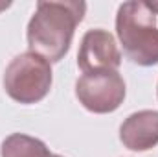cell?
I'll use <instances>...</instances> for the list:
<instances>
[{
	"label": "cell",
	"instance_id": "ba28073f",
	"mask_svg": "<svg viewBox=\"0 0 158 157\" xmlns=\"http://www.w3.org/2000/svg\"><path fill=\"white\" fill-rule=\"evenodd\" d=\"M145 6H147L155 15H158V2H145Z\"/></svg>",
	"mask_w": 158,
	"mask_h": 157
},
{
	"label": "cell",
	"instance_id": "3957f363",
	"mask_svg": "<svg viewBox=\"0 0 158 157\" xmlns=\"http://www.w3.org/2000/svg\"><path fill=\"white\" fill-rule=\"evenodd\" d=\"M52 63L39 54L24 52L11 59L4 72L6 94L22 105L44 100L52 89Z\"/></svg>",
	"mask_w": 158,
	"mask_h": 157
},
{
	"label": "cell",
	"instance_id": "52a82bcc",
	"mask_svg": "<svg viewBox=\"0 0 158 157\" xmlns=\"http://www.w3.org/2000/svg\"><path fill=\"white\" fill-rule=\"evenodd\" d=\"M0 157H63L50 152L46 142L26 133H11L0 144Z\"/></svg>",
	"mask_w": 158,
	"mask_h": 157
},
{
	"label": "cell",
	"instance_id": "277c9868",
	"mask_svg": "<svg viewBox=\"0 0 158 157\" xmlns=\"http://www.w3.org/2000/svg\"><path fill=\"white\" fill-rule=\"evenodd\" d=\"M125 94V81L118 70L88 72L76 81V96L79 104L96 115L114 113L123 104Z\"/></svg>",
	"mask_w": 158,
	"mask_h": 157
},
{
	"label": "cell",
	"instance_id": "5b68a950",
	"mask_svg": "<svg viewBox=\"0 0 158 157\" xmlns=\"http://www.w3.org/2000/svg\"><path fill=\"white\" fill-rule=\"evenodd\" d=\"M121 65V52L110 32L103 28L88 30L77 52V67L83 74L98 70H118Z\"/></svg>",
	"mask_w": 158,
	"mask_h": 157
},
{
	"label": "cell",
	"instance_id": "8992f818",
	"mask_svg": "<svg viewBox=\"0 0 158 157\" xmlns=\"http://www.w3.org/2000/svg\"><path fill=\"white\" fill-rule=\"evenodd\" d=\"M119 141L131 152H149L158 144V111L142 109L119 126Z\"/></svg>",
	"mask_w": 158,
	"mask_h": 157
},
{
	"label": "cell",
	"instance_id": "6da1fadb",
	"mask_svg": "<svg viewBox=\"0 0 158 157\" xmlns=\"http://www.w3.org/2000/svg\"><path fill=\"white\" fill-rule=\"evenodd\" d=\"M86 13V4L77 0H40L26 30L28 48L50 63L61 61L74 39L76 28Z\"/></svg>",
	"mask_w": 158,
	"mask_h": 157
},
{
	"label": "cell",
	"instance_id": "7a4b0ae2",
	"mask_svg": "<svg viewBox=\"0 0 158 157\" xmlns=\"http://www.w3.org/2000/svg\"><path fill=\"white\" fill-rule=\"evenodd\" d=\"M116 35L123 54L140 67L158 65L156 15L145 2H123L116 13Z\"/></svg>",
	"mask_w": 158,
	"mask_h": 157
},
{
	"label": "cell",
	"instance_id": "30bf717a",
	"mask_svg": "<svg viewBox=\"0 0 158 157\" xmlns=\"http://www.w3.org/2000/svg\"><path fill=\"white\" fill-rule=\"evenodd\" d=\"M156 96H158V85H156Z\"/></svg>",
	"mask_w": 158,
	"mask_h": 157
},
{
	"label": "cell",
	"instance_id": "9c48e42d",
	"mask_svg": "<svg viewBox=\"0 0 158 157\" xmlns=\"http://www.w3.org/2000/svg\"><path fill=\"white\" fill-rule=\"evenodd\" d=\"M9 6H11V2H0V11L2 9H7Z\"/></svg>",
	"mask_w": 158,
	"mask_h": 157
}]
</instances>
